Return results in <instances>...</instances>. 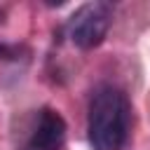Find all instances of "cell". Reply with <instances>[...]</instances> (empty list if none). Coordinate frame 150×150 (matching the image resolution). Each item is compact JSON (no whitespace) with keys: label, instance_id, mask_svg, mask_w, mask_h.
Here are the masks:
<instances>
[{"label":"cell","instance_id":"1","mask_svg":"<svg viewBox=\"0 0 150 150\" xmlns=\"http://www.w3.org/2000/svg\"><path fill=\"white\" fill-rule=\"evenodd\" d=\"M131 108L129 98L117 87H98L89 103L87 136L91 150H122L129 136Z\"/></svg>","mask_w":150,"mask_h":150},{"label":"cell","instance_id":"2","mask_svg":"<svg viewBox=\"0 0 150 150\" xmlns=\"http://www.w3.org/2000/svg\"><path fill=\"white\" fill-rule=\"evenodd\" d=\"M110 23H112L110 2H84L68 16L66 35L77 49H94L105 40Z\"/></svg>","mask_w":150,"mask_h":150},{"label":"cell","instance_id":"3","mask_svg":"<svg viewBox=\"0 0 150 150\" xmlns=\"http://www.w3.org/2000/svg\"><path fill=\"white\" fill-rule=\"evenodd\" d=\"M66 120L54 108H42L28 138V150H61L66 143Z\"/></svg>","mask_w":150,"mask_h":150},{"label":"cell","instance_id":"4","mask_svg":"<svg viewBox=\"0 0 150 150\" xmlns=\"http://www.w3.org/2000/svg\"><path fill=\"white\" fill-rule=\"evenodd\" d=\"M14 54H16V49H14V47H9V45H2V42H0V59H14Z\"/></svg>","mask_w":150,"mask_h":150},{"label":"cell","instance_id":"5","mask_svg":"<svg viewBox=\"0 0 150 150\" xmlns=\"http://www.w3.org/2000/svg\"><path fill=\"white\" fill-rule=\"evenodd\" d=\"M2 21H5V9L0 7V23H2Z\"/></svg>","mask_w":150,"mask_h":150}]
</instances>
